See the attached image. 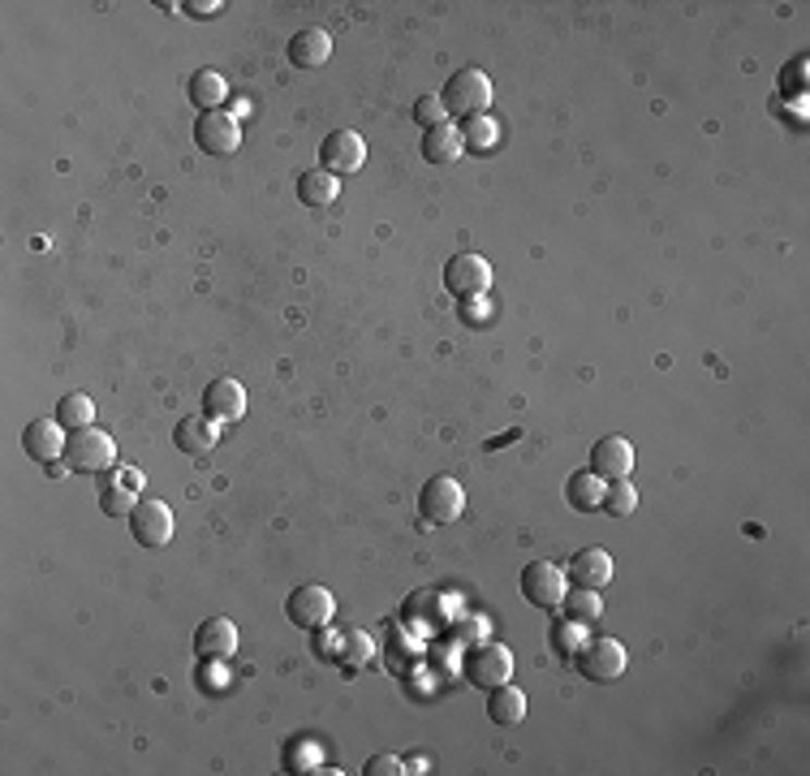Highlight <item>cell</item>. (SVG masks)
Here are the masks:
<instances>
[{
	"label": "cell",
	"mask_w": 810,
	"mask_h": 776,
	"mask_svg": "<svg viewBox=\"0 0 810 776\" xmlns=\"http://www.w3.org/2000/svg\"><path fill=\"white\" fill-rule=\"evenodd\" d=\"M445 112L449 117H461V121H470V117H483L487 112V104H492V83H487V74L483 70H457L449 83H445Z\"/></svg>",
	"instance_id": "1"
},
{
	"label": "cell",
	"mask_w": 810,
	"mask_h": 776,
	"mask_svg": "<svg viewBox=\"0 0 810 776\" xmlns=\"http://www.w3.org/2000/svg\"><path fill=\"white\" fill-rule=\"evenodd\" d=\"M65 466L78 470V475H104L117 466V444L108 431H74L70 444H65Z\"/></svg>",
	"instance_id": "2"
},
{
	"label": "cell",
	"mask_w": 810,
	"mask_h": 776,
	"mask_svg": "<svg viewBox=\"0 0 810 776\" xmlns=\"http://www.w3.org/2000/svg\"><path fill=\"white\" fill-rule=\"evenodd\" d=\"M419 514L427 526H452L457 517L466 514V492L452 475H432L419 492Z\"/></svg>",
	"instance_id": "3"
},
{
	"label": "cell",
	"mask_w": 810,
	"mask_h": 776,
	"mask_svg": "<svg viewBox=\"0 0 810 776\" xmlns=\"http://www.w3.org/2000/svg\"><path fill=\"white\" fill-rule=\"evenodd\" d=\"M573 665H578V673L591 678V682H617V678L626 673V647H621L617 638L600 634V638H587V643L573 652Z\"/></svg>",
	"instance_id": "4"
},
{
	"label": "cell",
	"mask_w": 810,
	"mask_h": 776,
	"mask_svg": "<svg viewBox=\"0 0 810 776\" xmlns=\"http://www.w3.org/2000/svg\"><path fill=\"white\" fill-rule=\"evenodd\" d=\"M461 673H466L470 687H479V690L505 687V682L513 678V652H509L505 643H479V647L466 656Z\"/></svg>",
	"instance_id": "5"
},
{
	"label": "cell",
	"mask_w": 810,
	"mask_h": 776,
	"mask_svg": "<svg viewBox=\"0 0 810 776\" xmlns=\"http://www.w3.org/2000/svg\"><path fill=\"white\" fill-rule=\"evenodd\" d=\"M487 285H492V263L483 255H474V251H466V255H452L449 263H445V289H449L452 298H487Z\"/></svg>",
	"instance_id": "6"
},
{
	"label": "cell",
	"mask_w": 810,
	"mask_h": 776,
	"mask_svg": "<svg viewBox=\"0 0 810 776\" xmlns=\"http://www.w3.org/2000/svg\"><path fill=\"white\" fill-rule=\"evenodd\" d=\"M194 143H198V152H207V156H233L238 147H242V126L229 117V112H203L198 121H194Z\"/></svg>",
	"instance_id": "7"
},
{
	"label": "cell",
	"mask_w": 810,
	"mask_h": 776,
	"mask_svg": "<svg viewBox=\"0 0 810 776\" xmlns=\"http://www.w3.org/2000/svg\"><path fill=\"white\" fill-rule=\"evenodd\" d=\"M285 617L298 625V630H319L337 617V600L328 587H298L289 600H285Z\"/></svg>",
	"instance_id": "8"
},
{
	"label": "cell",
	"mask_w": 810,
	"mask_h": 776,
	"mask_svg": "<svg viewBox=\"0 0 810 776\" xmlns=\"http://www.w3.org/2000/svg\"><path fill=\"white\" fill-rule=\"evenodd\" d=\"M522 596L531 608H560L565 600V570L552 561H531L522 570Z\"/></svg>",
	"instance_id": "9"
},
{
	"label": "cell",
	"mask_w": 810,
	"mask_h": 776,
	"mask_svg": "<svg viewBox=\"0 0 810 776\" xmlns=\"http://www.w3.org/2000/svg\"><path fill=\"white\" fill-rule=\"evenodd\" d=\"M362 160H366V143H362V134H354V130H333L324 139V147H319V165H324V172H333V177L359 172Z\"/></svg>",
	"instance_id": "10"
},
{
	"label": "cell",
	"mask_w": 810,
	"mask_h": 776,
	"mask_svg": "<svg viewBox=\"0 0 810 776\" xmlns=\"http://www.w3.org/2000/svg\"><path fill=\"white\" fill-rule=\"evenodd\" d=\"M130 535L143 548H165L173 539V510L165 501H138L130 514Z\"/></svg>",
	"instance_id": "11"
},
{
	"label": "cell",
	"mask_w": 810,
	"mask_h": 776,
	"mask_svg": "<svg viewBox=\"0 0 810 776\" xmlns=\"http://www.w3.org/2000/svg\"><path fill=\"white\" fill-rule=\"evenodd\" d=\"M203 415L211 419V423H242V415H246V389L238 384V380H211L207 384V393H203Z\"/></svg>",
	"instance_id": "12"
},
{
	"label": "cell",
	"mask_w": 810,
	"mask_h": 776,
	"mask_svg": "<svg viewBox=\"0 0 810 776\" xmlns=\"http://www.w3.org/2000/svg\"><path fill=\"white\" fill-rule=\"evenodd\" d=\"M591 470H595L604 483H613V479H630L633 444L626 440V435H604V440H595V449H591Z\"/></svg>",
	"instance_id": "13"
},
{
	"label": "cell",
	"mask_w": 810,
	"mask_h": 776,
	"mask_svg": "<svg viewBox=\"0 0 810 776\" xmlns=\"http://www.w3.org/2000/svg\"><path fill=\"white\" fill-rule=\"evenodd\" d=\"M65 428L57 423V419H35V423H26V431H22V449H26V457H35V462H57V457H65Z\"/></svg>",
	"instance_id": "14"
},
{
	"label": "cell",
	"mask_w": 810,
	"mask_h": 776,
	"mask_svg": "<svg viewBox=\"0 0 810 776\" xmlns=\"http://www.w3.org/2000/svg\"><path fill=\"white\" fill-rule=\"evenodd\" d=\"M194 652L203 660H229L238 652V625L229 617H207L194 634Z\"/></svg>",
	"instance_id": "15"
},
{
	"label": "cell",
	"mask_w": 810,
	"mask_h": 776,
	"mask_svg": "<svg viewBox=\"0 0 810 776\" xmlns=\"http://www.w3.org/2000/svg\"><path fill=\"white\" fill-rule=\"evenodd\" d=\"M328 57H333V35L324 26H306V31H298L289 39V61L298 70H319Z\"/></svg>",
	"instance_id": "16"
},
{
	"label": "cell",
	"mask_w": 810,
	"mask_h": 776,
	"mask_svg": "<svg viewBox=\"0 0 810 776\" xmlns=\"http://www.w3.org/2000/svg\"><path fill=\"white\" fill-rule=\"evenodd\" d=\"M569 578L587 592H604L613 583V557L604 548H582L573 561H569Z\"/></svg>",
	"instance_id": "17"
},
{
	"label": "cell",
	"mask_w": 810,
	"mask_h": 776,
	"mask_svg": "<svg viewBox=\"0 0 810 776\" xmlns=\"http://www.w3.org/2000/svg\"><path fill=\"white\" fill-rule=\"evenodd\" d=\"M216 428H220V423H211L207 415H203V419H198V415H194V419H181L178 431H173V444H178L185 457H207V453L216 449V435H220Z\"/></svg>",
	"instance_id": "18"
},
{
	"label": "cell",
	"mask_w": 810,
	"mask_h": 776,
	"mask_svg": "<svg viewBox=\"0 0 810 776\" xmlns=\"http://www.w3.org/2000/svg\"><path fill=\"white\" fill-rule=\"evenodd\" d=\"M487 716H492V725H500V729H513V725H522L527 720V694L518 687H492V699H487Z\"/></svg>",
	"instance_id": "19"
},
{
	"label": "cell",
	"mask_w": 810,
	"mask_h": 776,
	"mask_svg": "<svg viewBox=\"0 0 810 776\" xmlns=\"http://www.w3.org/2000/svg\"><path fill=\"white\" fill-rule=\"evenodd\" d=\"M461 152H466V143H461V130H457L452 121L432 126V130L423 134V160H427V165H452Z\"/></svg>",
	"instance_id": "20"
},
{
	"label": "cell",
	"mask_w": 810,
	"mask_h": 776,
	"mask_svg": "<svg viewBox=\"0 0 810 776\" xmlns=\"http://www.w3.org/2000/svg\"><path fill=\"white\" fill-rule=\"evenodd\" d=\"M185 95H190V104H194V108L216 112V108L229 99V79H220L216 70H198V74H190Z\"/></svg>",
	"instance_id": "21"
},
{
	"label": "cell",
	"mask_w": 810,
	"mask_h": 776,
	"mask_svg": "<svg viewBox=\"0 0 810 776\" xmlns=\"http://www.w3.org/2000/svg\"><path fill=\"white\" fill-rule=\"evenodd\" d=\"M604 492H608V483H604L595 470H578V475L565 483V501H569L578 514L600 510V505H604Z\"/></svg>",
	"instance_id": "22"
},
{
	"label": "cell",
	"mask_w": 810,
	"mask_h": 776,
	"mask_svg": "<svg viewBox=\"0 0 810 776\" xmlns=\"http://www.w3.org/2000/svg\"><path fill=\"white\" fill-rule=\"evenodd\" d=\"M337 194H341V181H337L333 172L315 169V172H302V177H298V199H302L306 207H328Z\"/></svg>",
	"instance_id": "23"
},
{
	"label": "cell",
	"mask_w": 810,
	"mask_h": 776,
	"mask_svg": "<svg viewBox=\"0 0 810 776\" xmlns=\"http://www.w3.org/2000/svg\"><path fill=\"white\" fill-rule=\"evenodd\" d=\"M57 423L65 431H87L95 423V402L87 393H65L61 406H57Z\"/></svg>",
	"instance_id": "24"
},
{
	"label": "cell",
	"mask_w": 810,
	"mask_h": 776,
	"mask_svg": "<svg viewBox=\"0 0 810 776\" xmlns=\"http://www.w3.org/2000/svg\"><path fill=\"white\" fill-rule=\"evenodd\" d=\"M560 608H565V617H569V621H578V625H591V621H600V612H604V600H600V592H587V587H578V592H565Z\"/></svg>",
	"instance_id": "25"
},
{
	"label": "cell",
	"mask_w": 810,
	"mask_h": 776,
	"mask_svg": "<svg viewBox=\"0 0 810 776\" xmlns=\"http://www.w3.org/2000/svg\"><path fill=\"white\" fill-rule=\"evenodd\" d=\"M496 139H500V130H496V121H492L487 112H483V117H470V121L461 126V143H466V152H492Z\"/></svg>",
	"instance_id": "26"
},
{
	"label": "cell",
	"mask_w": 810,
	"mask_h": 776,
	"mask_svg": "<svg viewBox=\"0 0 810 776\" xmlns=\"http://www.w3.org/2000/svg\"><path fill=\"white\" fill-rule=\"evenodd\" d=\"M600 510L613 514V517H630L633 510H638V488H633L630 479H613L608 492H604V505H600Z\"/></svg>",
	"instance_id": "27"
},
{
	"label": "cell",
	"mask_w": 810,
	"mask_h": 776,
	"mask_svg": "<svg viewBox=\"0 0 810 776\" xmlns=\"http://www.w3.org/2000/svg\"><path fill=\"white\" fill-rule=\"evenodd\" d=\"M134 505H138V492H130V488L117 483V479L99 492V510H104L108 517H130L134 514Z\"/></svg>",
	"instance_id": "28"
},
{
	"label": "cell",
	"mask_w": 810,
	"mask_h": 776,
	"mask_svg": "<svg viewBox=\"0 0 810 776\" xmlns=\"http://www.w3.org/2000/svg\"><path fill=\"white\" fill-rule=\"evenodd\" d=\"M337 656H341L346 669H362V665H371V638H366L362 630H350V634L337 643Z\"/></svg>",
	"instance_id": "29"
},
{
	"label": "cell",
	"mask_w": 810,
	"mask_h": 776,
	"mask_svg": "<svg viewBox=\"0 0 810 776\" xmlns=\"http://www.w3.org/2000/svg\"><path fill=\"white\" fill-rule=\"evenodd\" d=\"M414 121L427 126V130H432V126H445V121H449L445 99H440V95H419V99H414Z\"/></svg>",
	"instance_id": "30"
},
{
	"label": "cell",
	"mask_w": 810,
	"mask_h": 776,
	"mask_svg": "<svg viewBox=\"0 0 810 776\" xmlns=\"http://www.w3.org/2000/svg\"><path fill=\"white\" fill-rule=\"evenodd\" d=\"M362 773L366 776H397V773H406V760H397V755H375V760H366Z\"/></svg>",
	"instance_id": "31"
},
{
	"label": "cell",
	"mask_w": 810,
	"mask_h": 776,
	"mask_svg": "<svg viewBox=\"0 0 810 776\" xmlns=\"http://www.w3.org/2000/svg\"><path fill=\"white\" fill-rule=\"evenodd\" d=\"M461 324H487V307H483V298H466L461 302Z\"/></svg>",
	"instance_id": "32"
},
{
	"label": "cell",
	"mask_w": 810,
	"mask_h": 776,
	"mask_svg": "<svg viewBox=\"0 0 810 776\" xmlns=\"http://www.w3.org/2000/svg\"><path fill=\"white\" fill-rule=\"evenodd\" d=\"M185 9H190V13H194V17H216V13H220V9H225V4H220V0H190V4H185Z\"/></svg>",
	"instance_id": "33"
},
{
	"label": "cell",
	"mask_w": 810,
	"mask_h": 776,
	"mask_svg": "<svg viewBox=\"0 0 810 776\" xmlns=\"http://www.w3.org/2000/svg\"><path fill=\"white\" fill-rule=\"evenodd\" d=\"M117 483H125L130 492H143V470H134V466H121V470H117Z\"/></svg>",
	"instance_id": "34"
}]
</instances>
